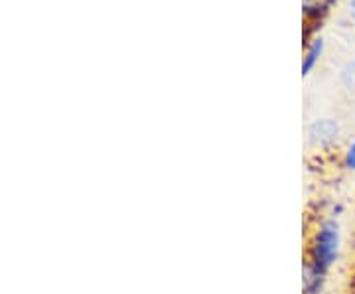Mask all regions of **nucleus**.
<instances>
[{"label": "nucleus", "mask_w": 355, "mask_h": 294, "mask_svg": "<svg viewBox=\"0 0 355 294\" xmlns=\"http://www.w3.org/2000/svg\"><path fill=\"white\" fill-rule=\"evenodd\" d=\"M334 0H302V6L308 14L324 12Z\"/></svg>", "instance_id": "39448f33"}, {"label": "nucleus", "mask_w": 355, "mask_h": 294, "mask_svg": "<svg viewBox=\"0 0 355 294\" xmlns=\"http://www.w3.org/2000/svg\"><path fill=\"white\" fill-rule=\"evenodd\" d=\"M342 255V225L334 216L316 219L306 239V259H310L320 269L328 270L340 261Z\"/></svg>", "instance_id": "f257e3e1"}, {"label": "nucleus", "mask_w": 355, "mask_h": 294, "mask_svg": "<svg viewBox=\"0 0 355 294\" xmlns=\"http://www.w3.org/2000/svg\"><path fill=\"white\" fill-rule=\"evenodd\" d=\"M328 282V270L320 269L310 259H302V294H322Z\"/></svg>", "instance_id": "f03ea898"}, {"label": "nucleus", "mask_w": 355, "mask_h": 294, "mask_svg": "<svg viewBox=\"0 0 355 294\" xmlns=\"http://www.w3.org/2000/svg\"><path fill=\"white\" fill-rule=\"evenodd\" d=\"M349 14L354 16L355 20V0H349Z\"/></svg>", "instance_id": "6e6552de"}, {"label": "nucleus", "mask_w": 355, "mask_h": 294, "mask_svg": "<svg viewBox=\"0 0 355 294\" xmlns=\"http://www.w3.org/2000/svg\"><path fill=\"white\" fill-rule=\"evenodd\" d=\"M322 48H324V42H322V40H316V42L310 46V50H308V53H306L304 58V64H302V76H308V74L314 69L318 58H320V53H322Z\"/></svg>", "instance_id": "20e7f679"}, {"label": "nucleus", "mask_w": 355, "mask_h": 294, "mask_svg": "<svg viewBox=\"0 0 355 294\" xmlns=\"http://www.w3.org/2000/svg\"><path fill=\"white\" fill-rule=\"evenodd\" d=\"M347 294H355V265L349 273V281H347Z\"/></svg>", "instance_id": "0eeeda50"}, {"label": "nucleus", "mask_w": 355, "mask_h": 294, "mask_svg": "<svg viewBox=\"0 0 355 294\" xmlns=\"http://www.w3.org/2000/svg\"><path fill=\"white\" fill-rule=\"evenodd\" d=\"M342 164L347 172H355V139L347 144V148L343 153Z\"/></svg>", "instance_id": "423d86ee"}, {"label": "nucleus", "mask_w": 355, "mask_h": 294, "mask_svg": "<svg viewBox=\"0 0 355 294\" xmlns=\"http://www.w3.org/2000/svg\"><path fill=\"white\" fill-rule=\"evenodd\" d=\"M338 137H340V127L331 119L316 121L310 127V141L318 144V146H331L334 142L338 141Z\"/></svg>", "instance_id": "7ed1b4c3"}]
</instances>
